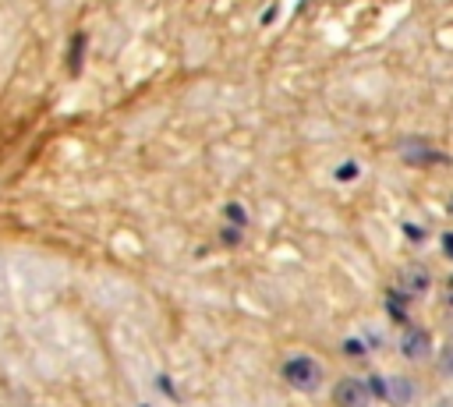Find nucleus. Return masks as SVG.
Wrapping results in <instances>:
<instances>
[{"mask_svg":"<svg viewBox=\"0 0 453 407\" xmlns=\"http://www.w3.org/2000/svg\"><path fill=\"white\" fill-rule=\"evenodd\" d=\"M280 375H283V382H287L290 389H297V393H319V386L326 382L322 361H319L315 354H308V350L287 354L283 365H280Z\"/></svg>","mask_w":453,"mask_h":407,"instance_id":"1","label":"nucleus"},{"mask_svg":"<svg viewBox=\"0 0 453 407\" xmlns=\"http://www.w3.org/2000/svg\"><path fill=\"white\" fill-rule=\"evenodd\" d=\"M368 386H372V393H379L393 407H411L421 393L411 375H375V379H368Z\"/></svg>","mask_w":453,"mask_h":407,"instance_id":"2","label":"nucleus"},{"mask_svg":"<svg viewBox=\"0 0 453 407\" xmlns=\"http://www.w3.org/2000/svg\"><path fill=\"white\" fill-rule=\"evenodd\" d=\"M375 393L368 386V379H357V375H343L336 379L333 386V403L336 407H372Z\"/></svg>","mask_w":453,"mask_h":407,"instance_id":"3","label":"nucleus"},{"mask_svg":"<svg viewBox=\"0 0 453 407\" xmlns=\"http://www.w3.org/2000/svg\"><path fill=\"white\" fill-rule=\"evenodd\" d=\"M396 287H400L403 297L421 301V297H428V290H432V273H428L421 262H411V265H403V269L396 273Z\"/></svg>","mask_w":453,"mask_h":407,"instance_id":"4","label":"nucleus"},{"mask_svg":"<svg viewBox=\"0 0 453 407\" xmlns=\"http://www.w3.org/2000/svg\"><path fill=\"white\" fill-rule=\"evenodd\" d=\"M396 350H400V357L421 365V361L432 357V336H428L421 326H407V329L400 333V340H396Z\"/></svg>","mask_w":453,"mask_h":407,"instance_id":"5","label":"nucleus"},{"mask_svg":"<svg viewBox=\"0 0 453 407\" xmlns=\"http://www.w3.org/2000/svg\"><path fill=\"white\" fill-rule=\"evenodd\" d=\"M439 372H442L446 379H453V340H446V343L439 347Z\"/></svg>","mask_w":453,"mask_h":407,"instance_id":"6","label":"nucleus"},{"mask_svg":"<svg viewBox=\"0 0 453 407\" xmlns=\"http://www.w3.org/2000/svg\"><path fill=\"white\" fill-rule=\"evenodd\" d=\"M435 407H453V403H449V400H439V403H435Z\"/></svg>","mask_w":453,"mask_h":407,"instance_id":"7","label":"nucleus"}]
</instances>
